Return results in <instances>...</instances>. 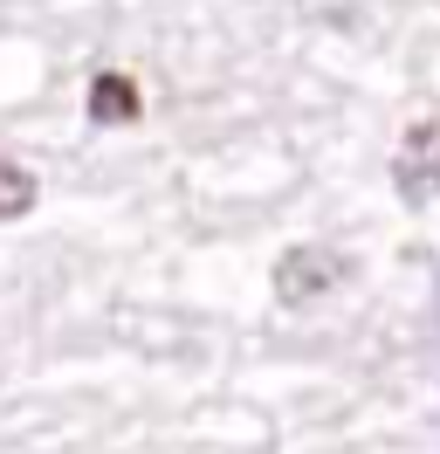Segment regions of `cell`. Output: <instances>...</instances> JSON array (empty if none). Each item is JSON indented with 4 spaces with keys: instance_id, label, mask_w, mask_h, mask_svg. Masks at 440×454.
Listing matches in <instances>:
<instances>
[{
    "instance_id": "obj_3",
    "label": "cell",
    "mask_w": 440,
    "mask_h": 454,
    "mask_svg": "<svg viewBox=\"0 0 440 454\" xmlns=\"http://www.w3.org/2000/svg\"><path fill=\"white\" fill-rule=\"evenodd\" d=\"M90 117H97V124H138V117H145L138 83L131 76H97V83H90Z\"/></svg>"
},
{
    "instance_id": "obj_4",
    "label": "cell",
    "mask_w": 440,
    "mask_h": 454,
    "mask_svg": "<svg viewBox=\"0 0 440 454\" xmlns=\"http://www.w3.org/2000/svg\"><path fill=\"white\" fill-rule=\"evenodd\" d=\"M28 207H35V172L0 159V221H21Z\"/></svg>"
},
{
    "instance_id": "obj_2",
    "label": "cell",
    "mask_w": 440,
    "mask_h": 454,
    "mask_svg": "<svg viewBox=\"0 0 440 454\" xmlns=\"http://www.w3.org/2000/svg\"><path fill=\"white\" fill-rule=\"evenodd\" d=\"M392 179H399V193H406L412 207L440 200V117H427V124H412V131H406Z\"/></svg>"
},
{
    "instance_id": "obj_1",
    "label": "cell",
    "mask_w": 440,
    "mask_h": 454,
    "mask_svg": "<svg viewBox=\"0 0 440 454\" xmlns=\"http://www.w3.org/2000/svg\"><path fill=\"white\" fill-rule=\"evenodd\" d=\"M344 276H351V262L337 255V248H324V241H302V248H289V255L275 262V303L302 310V303L330 296Z\"/></svg>"
}]
</instances>
